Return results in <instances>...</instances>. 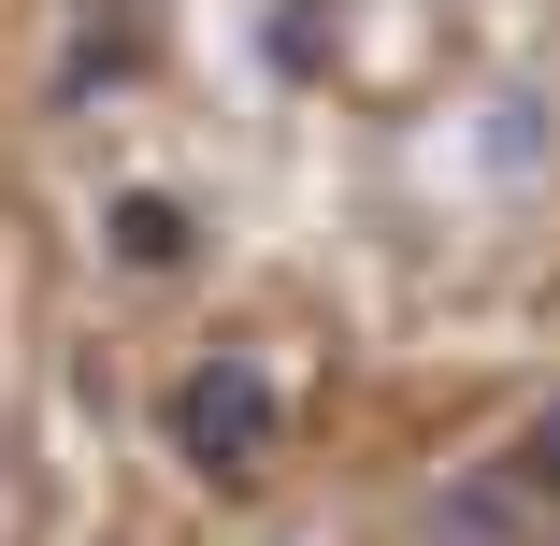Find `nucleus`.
I'll return each instance as SVG.
<instances>
[{
	"label": "nucleus",
	"instance_id": "1",
	"mask_svg": "<svg viewBox=\"0 0 560 546\" xmlns=\"http://www.w3.org/2000/svg\"><path fill=\"white\" fill-rule=\"evenodd\" d=\"M159 417H173V461H187V475H215V489H245V475L273 461V431H288V403H273V374H259L245 346L187 360Z\"/></svg>",
	"mask_w": 560,
	"mask_h": 546
},
{
	"label": "nucleus",
	"instance_id": "6",
	"mask_svg": "<svg viewBox=\"0 0 560 546\" xmlns=\"http://www.w3.org/2000/svg\"><path fill=\"white\" fill-rule=\"evenodd\" d=\"M503 489H517V503H560V417H532L517 446H503Z\"/></svg>",
	"mask_w": 560,
	"mask_h": 546
},
{
	"label": "nucleus",
	"instance_id": "3",
	"mask_svg": "<svg viewBox=\"0 0 560 546\" xmlns=\"http://www.w3.org/2000/svg\"><path fill=\"white\" fill-rule=\"evenodd\" d=\"M130 72H144V15H116V0H101V15L72 30V101H86V86H130Z\"/></svg>",
	"mask_w": 560,
	"mask_h": 546
},
{
	"label": "nucleus",
	"instance_id": "5",
	"mask_svg": "<svg viewBox=\"0 0 560 546\" xmlns=\"http://www.w3.org/2000/svg\"><path fill=\"white\" fill-rule=\"evenodd\" d=\"M532 144H546V101L503 86V101H489V173H532Z\"/></svg>",
	"mask_w": 560,
	"mask_h": 546
},
{
	"label": "nucleus",
	"instance_id": "4",
	"mask_svg": "<svg viewBox=\"0 0 560 546\" xmlns=\"http://www.w3.org/2000/svg\"><path fill=\"white\" fill-rule=\"evenodd\" d=\"M503 518H517V489H503V475H475V489H445V503H431V532H445V546H503Z\"/></svg>",
	"mask_w": 560,
	"mask_h": 546
},
{
	"label": "nucleus",
	"instance_id": "2",
	"mask_svg": "<svg viewBox=\"0 0 560 546\" xmlns=\"http://www.w3.org/2000/svg\"><path fill=\"white\" fill-rule=\"evenodd\" d=\"M101 259H116V274H187L201 259V216L173 187H116V201H101Z\"/></svg>",
	"mask_w": 560,
	"mask_h": 546
}]
</instances>
